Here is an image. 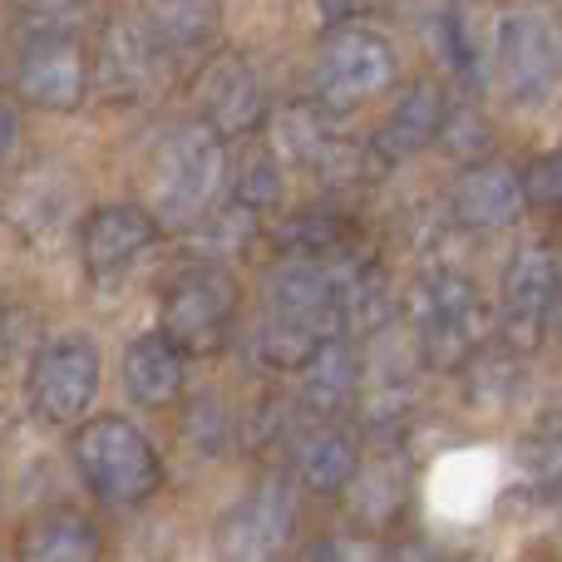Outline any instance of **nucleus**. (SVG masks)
<instances>
[{"mask_svg": "<svg viewBox=\"0 0 562 562\" xmlns=\"http://www.w3.org/2000/svg\"><path fill=\"white\" fill-rule=\"evenodd\" d=\"M291 533H296V488L281 474H267L217 518L213 553L217 562H281Z\"/></svg>", "mask_w": 562, "mask_h": 562, "instance_id": "0eeeda50", "label": "nucleus"}, {"mask_svg": "<svg viewBox=\"0 0 562 562\" xmlns=\"http://www.w3.org/2000/svg\"><path fill=\"white\" fill-rule=\"evenodd\" d=\"M15 148H20V114L10 104H0V168L15 158Z\"/></svg>", "mask_w": 562, "mask_h": 562, "instance_id": "7c9ffc66", "label": "nucleus"}, {"mask_svg": "<svg viewBox=\"0 0 562 562\" xmlns=\"http://www.w3.org/2000/svg\"><path fill=\"white\" fill-rule=\"evenodd\" d=\"M233 193H237V207H247V213L277 207V203H281V164H277V154L257 148V154L247 158L243 168H237Z\"/></svg>", "mask_w": 562, "mask_h": 562, "instance_id": "b1692460", "label": "nucleus"}, {"mask_svg": "<svg viewBox=\"0 0 562 562\" xmlns=\"http://www.w3.org/2000/svg\"><path fill=\"white\" fill-rule=\"evenodd\" d=\"M360 469V449L346 429L321 425L296 445V479L311 494H340Z\"/></svg>", "mask_w": 562, "mask_h": 562, "instance_id": "412c9836", "label": "nucleus"}, {"mask_svg": "<svg viewBox=\"0 0 562 562\" xmlns=\"http://www.w3.org/2000/svg\"><path fill=\"white\" fill-rule=\"evenodd\" d=\"M409 326H415L419 356L435 370H459L484 350L488 336V306L479 296L474 277L454 267H435L409 291Z\"/></svg>", "mask_w": 562, "mask_h": 562, "instance_id": "7ed1b4c3", "label": "nucleus"}, {"mask_svg": "<svg viewBox=\"0 0 562 562\" xmlns=\"http://www.w3.org/2000/svg\"><path fill=\"white\" fill-rule=\"evenodd\" d=\"M445 89L435 85V79H419V85H409V94L400 99L395 109H390V119L380 124L375 134V154L385 158V164H395V158H409L419 154L425 144H435L439 128H445Z\"/></svg>", "mask_w": 562, "mask_h": 562, "instance_id": "6ab92c4d", "label": "nucleus"}, {"mask_svg": "<svg viewBox=\"0 0 562 562\" xmlns=\"http://www.w3.org/2000/svg\"><path fill=\"white\" fill-rule=\"evenodd\" d=\"M469 380H474V400L479 405H504L518 390V360L514 350H479L469 360Z\"/></svg>", "mask_w": 562, "mask_h": 562, "instance_id": "a878e982", "label": "nucleus"}, {"mask_svg": "<svg viewBox=\"0 0 562 562\" xmlns=\"http://www.w3.org/2000/svg\"><path fill=\"white\" fill-rule=\"evenodd\" d=\"M183 375H188V356L164 336V330H148V336L128 340L124 390L134 405H144V409L178 405V400H183Z\"/></svg>", "mask_w": 562, "mask_h": 562, "instance_id": "f3484780", "label": "nucleus"}, {"mask_svg": "<svg viewBox=\"0 0 562 562\" xmlns=\"http://www.w3.org/2000/svg\"><path fill=\"white\" fill-rule=\"evenodd\" d=\"M439 138H445V148L454 158H469V154H484L488 148V124L479 109H459L454 119L445 114V128H439Z\"/></svg>", "mask_w": 562, "mask_h": 562, "instance_id": "cd10ccee", "label": "nucleus"}, {"mask_svg": "<svg viewBox=\"0 0 562 562\" xmlns=\"http://www.w3.org/2000/svg\"><path fill=\"white\" fill-rule=\"evenodd\" d=\"M558 330H562V296H558Z\"/></svg>", "mask_w": 562, "mask_h": 562, "instance_id": "473e14b6", "label": "nucleus"}, {"mask_svg": "<svg viewBox=\"0 0 562 562\" xmlns=\"http://www.w3.org/2000/svg\"><path fill=\"white\" fill-rule=\"evenodd\" d=\"M390 85H395V45L380 30L356 25V20L330 30L316 59V104L326 114H346L385 94Z\"/></svg>", "mask_w": 562, "mask_h": 562, "instance_id": "423d86ee", "label": "nucleus"}, {"mask_svg": "<svg viewBox=\"0 0 562 562\" xmlns=\"http://www.w3.org/2000/svg\"><path fill=\"white\" fill-rule=\"evenodd\" d=\"M15 89L25 104L49 109V114H69L85 104L89 94V59L69 30H45L35 35L15 59Z\"/></svg>", "mask_w": 562, "mask_h": 562, "instance_id": "f8f14e48", "label": "nucleus"}, {"mask_svg": "<svg viewBox=\"0 0 562 562\" xmlns=\"http://www.w3.org/2000/svg\"><path fill=\"white\" fill-rule=\"evenodd\" d=\"M405 469L395 464V459H375V464H360L356 479L346 484V498H350V514H356V524L366 528H385L400 518V508H405Z\"/></svg>", "mask_w": 562, "mask_h": 562, "instance_id": "4be33fe9", "label": "nucleus"}, {"mask_svg": "<svg viewBox=\"0 0 562 562\" xmlns=\"http://www.w3.org/2000/svg\"><path fill=\"white\" fill-rule=\"evenodd\" d=\"M346 336L340 321V267L321 257H286L267 277V311L257 326V356L277 370H301L311 350Z\"/></svg>", "mask_w": 562, "mask_h": 562, "instance_id": "f257e3e1", "label": "nucleus"}, {"mask_svg": "<svg viewBox=\"0 0 562 562\" xmlns=\"http://www.w3.org/2000/svg\"><path fill=\"white\" fill-rule=\"evenodd\" d=\"M99 380H104V360L99 346L89 336H55L35 350L25 375V395L35 409L40 425L49 429H69L85 425L89 409H94Z\"/></svg>", "mask_w": 562, "mask_h": 562, "instance_id": "39448f33", "label": "nucleus"}, {"mask_svg": "<svg viewBox=\"0 0 562 562\" xmlns=\"http://www.w3.org/2000/svg\"><path fill=\"white\" fill-rule=\"evenodd\" d=\"M558 252L543 243L518 247L504 267V286H498V330H504L508 350H533L543 340L548 321L558 316Z\"/></svg>", "mask_w": 562, "mask_h": 562, "instance_id": "1a4fd4ad", "label": "nucleus"}, {"mask_svg": "<svg viewBox=\"0 0 562 562\" xmlns=\"http://www.w3.org/2000/svg\"><path fill=\"white\" fill-rule=\"evenodd\" d=\"M75 469L104 508H138L164 488L154 439L124 415H99L75 429Z\"/></svg>", "mask_w": 562, "mask_h": 562, "instance_id": "f03ea898", "label": "nucleus"}, {"mask_svg": "<svg viewBox=\"0 0 562 562\" xmlns=\"http://www.w3.org/2000/svg\"><path fill=\"white\" fill-rule=\"evenodd\" d=\"M183 435L198 454H227V445H233V415H227V405L217 395H198L188 405Z\"/></svg>", "mask_w": 562, "mask_h": 562, "instance_id": "393cba45", "label": "nucleus"}, {"mask_svg": "<svg viewBox=\"0 0 562 562\" xmlns=\"http://www.w3.org/2000/svg\"><path fill=\"white\" fill-rule=\"evenodd\" d=\"M164 69H168V49L158 45V35L148 30L144 15L104 20L94 49V79L109 99H119V104L148 99L164 85Z\"/></svg>", "mask_w": 562, "mask_h": 562, "instance_id": "9b49d317", "label": "nucleus"}, {"mask_svg": "<svg viewBox=\"0 0 562 562\" xmlns=\"http://www.w3.org/2000/svg\"><path fill=\"white\" fill-rule=\"evenodd\" d=\"M198 99H203V124L213 128L217 138H243L257 134L267 119V89L257 79V69L237 55H223L207 65L203 85H198Z\"/></svg>", "mask_w": 562, "mask_h": 562, "instance_id": "4468645a", "label": "nucleus"}, {"mask_svg": "<svg viewBox=\"0 0 562 562\" xmlns=\"http://www.w3.org/2000/svg\"><path fill=\"white\" fill-rule=\"evenodd\" d=\"M524 178L508 164L488 158V164L464 168V178L454 183V223L474 227V233H498L524 213Z\"/></svg>", "mask_w": 562, "mask_h": 562, "instance_id": "2eb2a0df", "label": "nucleus"}, {"mask_svg": "<svg viewBox=\"0 0 562 562\" xmlns=\"http://www.w3.org/2000/svg\"><path fill=\"white\" fill-rule=\"evenodd\" d=\"M104 533L79 508H45L15 533V562H99Z\"/></svg>", "mask_w": 562, "mask_h": 562, "instance_id": "dca6fc26", "label": "nucleus"}, {"mask_svg": "<svg viewBox=\"0 0 562 562\" xmlns=\"http://www.w3.org/2000/svg\"><path fill=\"white\" fill-rule=\"evenodd\" d=\"M498 79H504L508 104L538 109L562 85V40L543 15H504L494 40Z\"/></svg>", "mask_w": 562, "mask_h": 562, "instance_id": "9d476101", "label": "nucleus"}, {"mask_svg": "<svg viewBox=\"0 0 562 562\" xmlns=\"http://www.w3.org/2000/svg\"><path fill=\"white\" fill-rule=\"evenodd\" d=\"M237 316V281L223 267H188L164 291V336L183 356H213Z\"/></svg>", "mask_w": 562, "mask_h": 562, "instance_id": "6e6552de", "label": "nucleus"}, {"mask_svg": "<svg viewBox=\"0 0 562 562\" xmlns=\"http://www.w3.org/2000/svg\"><path fill=\"white\" fill-rule=\"evenodd\" d=\"M65 207H69V188L55 198V178H35V183H25L20 198L10 203V217H15L30 237H49L65 223Z\"/></svg>", "mask_w": 562, "mask_h": 562, "instance_id": "5701e85b", "label": "nucleus"}, {"mask_svg": "<svg viewBox=\"0 0 562 562\" xmlns=\"http://www.w3.org/2000/svg\"><path fill=\"white\" fill-rule=\"evenodd\" d=\"M524 198L533 207H548V213H562V148L533 158V168L524 173Z\"/></svg>", "mask_w": 562, "mask_h": 562, "instance_id": "bb28decb", "label": "nucleus"}, {"mask_svg": "<svg viewBox=\"0 0 562 562\" xmlns=\"http://www.w3.org/2000/svg\"><path fill=\"white\" fill-rule=\"evenodd\" d=\"M326 562H385V553H380L370 538H330L326 543Z\"/></svg>", "mask_w": 562, "mask_h": 562, "instance_id": "c756f323", "label": "nucleus"}, {"mask_svg": "<svg viewBox=\"0 0 562 562\" xmlns=\"http://www.w3.org/2000/svg\"><path fill=\"white\" fill-rule=\"evenodd\" d=\"M20 5V15L30 20V25H40V35L45 30H65L69 20L85 10V0H15Z\"/></svg>", "mask_w": 562, "mask_h": 562, "instance_id": "c85d7f7f", "label": "nucleus"}, {"mask_svg": "<svg viewBox=\"0 0 562 562\" xmlns=\"http://www.w3.org/2000/svg\"><path fill=\"white\" fill-rule=\"evenodd\" d=\"M321 5H326V15H336L340 25H346L350 15H366V10H375L380 0H321Z\"/></svg>", "mask_w": 562, "mask_h": 562, "instance_id": "2f4dec72", "label": "nucleus"}, {"mask_svg": "<svg viewBox=\"0 0 562 562\" xmlns=\"http://www.w3.org/2000/svg\"><path fill=\"white\" fill-rule=\"evenodd\" d=\"M360 385H366V375H360V356L350 346V336H330L301 366V405L316 419L346 415V405L360 395Z\"/></svg>", "mask_w": 562, "mask_h": 562, "instance_id": "a211bd4d", "label": "nucleus"}, {"mask_svg": "<svg viewBox=\"0 0 562 562\" xmlns=\"http://www.w3.org/2000/svg\"><path fill=\"white\" fill-rule=\"evenodd\" d=\"M144 20L168 55H198L217 40L223 0H144Z\"/></svg>", "mask_w": 562, "mask_h": 562, "instance_id": "aec40b11", "label": "nucleus"}, {"mask_svg": "<svg viewBox=\"0 0 562 562\" xmlns=\"http://www.w3.org/2000/svg\"><path fill=\"white\" fill-rule=\"evenodd\" d=\"M158 217L138 203H104L85 217L79 227V252H85V267L94 281L124 277L148 247L158 243Z\"/></svg>", "mask_w": 562, "mask_h": 562, "instance_id": "ddd939ff", "label": "nucleus"}, {"mask_svg": "<svg viewBox=\"0 0 562 562\" xmlns=\"http://www.w3.org/2000/svg\"><path fill=\"white\" fill-rule=\"evenodd\" d=\"M227 188V148L207 124L178 128L164 144L154 164V217L158 227H188L207 223L223 203Z\"/></svg>", "mask_w": 562, "mask_h": 562, "instance_id": "20e7f679", "label": "nucleus"}]
</instances>
